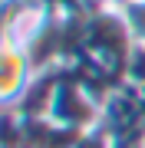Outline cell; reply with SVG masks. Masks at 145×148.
Wrapping results in <instances>:
<instances>
[{
  "instance_id": "cell-1",
  "label": "cell",
  "mask_w": 145,
  "mask_h": 148,
  "mask_svg": "<svg viewBox=\"0 0 145 148\" xmlns=\"http://www.w3.org/2000/svg\"><path fill=\"white\" fill-rule=\"evenodd\" d=\"M139 148H145V128H142V135H139Z\"/></svg>"
}]
</instances>
